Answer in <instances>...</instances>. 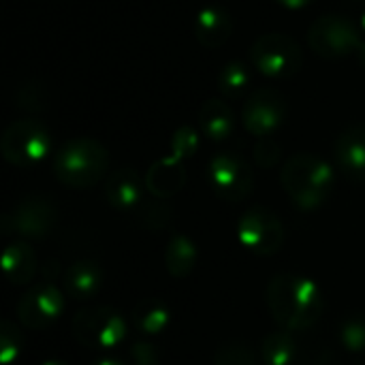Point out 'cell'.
Returning a JSON list of instances; mask_svg holds the SVG:
<instances>
[{
	"label": "cell",
	"mask_w": 365,
	"mask_h": 365,
	"mask_svg": "<svg viewBox=\"0 0 365 365\" xmlns=\"http://www.w3.org/2000/svg\"><path fill=\"white\" fill-rule=\"evenodd\" d=\"M128 365H160V355L154 344L141 340L128 349Z\"/></svg>",
	"instance_id": "cell-31"
},
{
	"label": "cell",
	"mask_w": 365,
	"mask_h": 365,
	"mask_svg": "<svg viewBox=\"0 0 365 365\" xmlns=\"http://www.w3.org/2000/svg\"><path fill=\"white\" fill-rule=\"evenodd\" d=\"M280 182L289 199L302 212H317L329 201L336 186V173L321 156L299 152L284 163Z\"/></svg>",
	"instance_id": "cell-2"
},
{
	"label": "cell",
	"mask_w": 365,
	"mask_h": 365,
	"mask_svg": "<svg viewBox=\"0 0 365 365\" xmlns=\"http://www.w3.org/2000/svg\"><path fill=\"white\" fill-rule=\"evenodd\" d=\"M364 365H365V364H364Z\"/></svg>",
	"instance_id": "cell-37"
},
{
	"label": "cell",
	"mask_w": 365,
	"mask_h": 365,
	"mask_svg": "<svg viewBox=\"0 0 365 365\" xmlns=\"http://www.w3.org/2000/svg\"><path fill=\"white\" fill-rule=\"evenodd\" d=\"M265 302L272 319L287 331L312 329L325 310V295L321 287L302 274H276L267 289Z\"/></svg>",
	"instance_id": "cell-1"
},
{
	"label": "cell",
	"mask_w": 365,
	"mask_h": 365,
	"mask_svg": "<svg viewBox=\"0 0 365 365\" xmlns=\"http://www.w3.org/2000/svg\"><path fill=\"white\" fill-rule=\"evenodd\" d=\"M361 30L365 32V9H364V13H361Z\"/></svg>",
	"instance_id": "cell-36"
},
{
	"label": "cell",
	"mask_w": 365,
	"mask_h": 365,
	"mask_svg": "<svg viewBox=\"0 0 365 365\" xmlns=\"http://www.w3.org/2000/svg\"><path fill=\"white\" fill-rule=\"evenodd\" d=\"M205 173L214 195L227 203H240L248 199L255 188L252 167L242 154H235L231 150L212 156Z\"/></svg>",
	"instance_id": "cell-7"
},
{
	"label": "cell",
	"mask_w": 365,
	"mask_h": 365,
	"mask_svg": "<svg viewBox=\"0 0 365 365\" xmlns=\"http://www.w3.org/2000/svg\"><path fill=\"white\" fill-rule=\"evenodd\" d=\"M41 365H68L66 361H62V359H47V361H43Z\"/></svg>",
	"instance_id": "cell-35"
},
{
	"label": "cell",
	"mask_w": 365,
	"mask_h": 365,
	"mask_svg": "<svg viewBox=\"0 0 365 365\" xmlns=\"http://www.w3.org/2000/svg\"><path fill=\"white\" fill-rule=\"evenodd\" d=\"M289 113V103L284 98V94L272 86H263L257 88L242 107V124L244 128L263 139L274 135L287 120Z\"/></svg>",
	"instance_id": "cell-10"
},
{
	"label": "cell",
	"mask_w": 365,
	"mask_h": 365,
	"mask_svg": "<svg viewBox=\"0 0 365 365\" xmlns=\"http://www.w3.org/2000/svg\"><path fill=\"white\" fill-rule=\"evenodd\" d=\"M51 133L49 128L34 120L21 118L11 122L0 139V150L6 163L15 167H34L51 154Z\"/></svg>",
	"instance_id": "cell-4"
},
{
	"label": "cell",
	"mask_w": 365,
	"mask_h": 365,
	"mask_svg": "<svg viewBox=\"0 0 365 365\" xmlns=\"http://www.w3.org/2000/svg\"><path fill=\"white\" fill-rule=\"evenodd\" d=\"M201 133L212 141H225L235 130V113L222 98H210L199 111Z\"/></svg>",
	"instance_id": "cell-19"
},
{
	"label": "cell",
	"mask_w": 365,
	"mask_h": 365,
	"mask_svg": "<svg viewBox=\"0 0 365 365\" xmlns=\"http://www.w3.org/2000/svg\"><path fill=\"white\" fill-rule=\"evenodd\" d=\"M357 60H359V62L364 64V68H365V41L361 43V47L357 49Z\"/></svg>",
	"instance_id": "cell-34"
},
{
	"label": "cell",
	"mask_w": 365,
	"mask_h": 365,
	"mask_svg": "<svg viewBox=\"0 0 365 365\" xmlns=\"http://www.w3.org/2000/svg\"><path fill=\"white\" fill-rule=\"evenodd\" d=\"M192 30H195V38L199 41V45L207 49H216L229 41L233 32V17L225 6L212 4L199 11Z\"/></svg>",
	"instance_id": "cell-17"
},
{
	"label": "cell",
	"mask_w": 365,
	"mask_h": 365,
	"mask_svg": "<svg viewBox=\"0 0 365 365\" xmlns=\"http://www.w3.org/2000/svg\"><path fill=\"white\" fill-rule=\"evenodd\" d=\"M15 105L28 113H38V111L47 109V105H49L47 88L38 81H24L15 90Z\"/></svg>",
	"instance_id": "cell-25"
},
{
	"label": "cell",
	"mask_w": 365,
	"mask_h": 365,
	"mask_svg": "<svg viewBox=\"0 0 365 365\" xmlns=\"http://www.w3.org/2000/svg\"><path fill=\"white\" fill-rule=\"evenodd\" d=\"M214 365H257V353L246 342H231L218 349Z\"/></svg>",
	"instance_id": "cell-27"
},
{
	"label": "cell",
	"mask_w": 365,
	"mask_h": 365,
	"mask_svg": "<svg viewBox=\"0 0 365 365\" xmlns=\"http://www.w3.org/2000/svg\"><path fill=\"white\" fill-rule=\"evenodd\" d=\"M334 156L349 180L365 182V124H353L340 133Z\"/></svg>",
	"instance_id": "cell-14"
},
{
	"label": "cell",
	"mask_w": 365,
	"mask_h": 365,
	"mask_svg": "<svg viewBox=\"0 0 365 365\" xmlns=\"http://www.w3.org/2000/svg\"><path fill=\"white\" fill-rule=\"evenodd\" d=\"M56 222V205L41 195H28L2 216V233L21 240H41L51 233Z\"/></svg>",
	"instance_id": "cell-11"
},
{
	"label": "cell",
	"mask_w": 365,
	"mask_h": 365,
	"mask_svg": "<svg viewBox=\"0 0 365 365\" xmlns=\"http://www.w3.org/2000/svg\"><path fill=\"white\" fill-rule=\"evenodd\" d=\"M92 365H124L122 361L113 359V357H103V359H96Z\"/></svg>",
	"instance_id": "cell-33"
},
{
	"label": "cell",
	"mask_w": 365,
	"mask_h": 365,
	"mask_svg": "<svg viewBox=\"0 0 365 365\" xmlns=\"http://www.w3.org/2000/svg\"><path fill=\"white\" fill-rule=\"evenodd\" d=\"M103 284H105V272L96 261L90 259L75 261L64 272V291L75 302L94 299L103 291Z\"/></svg>",
	"instance_id": "cell-15"
},
{
	"label": "cell",
	"mask_w": 365,
	"mask_h": 365,
	"mask_svg": "<svg viewBox=\"0 0 365 365\" xmlns=\"http://www.w3.org/2000/svg\"><path fill=\"white\" fill-rule=\"evenodd\" d=\"M261 365H297V342L291 331H272L261 342Z\"/></svg>",
	"instance_id": "cell-22"
},
{
	"label": "cell",
	"mask_w": 365,
	"mask_h": 365,
	"mask_svg": "<svg viewBox=\"0 0 365 365\" xmlns=\"http://www.w3.org/2000/svg\"><path fill=\"white\" fill-rule=\"evenodd\" d=\"M66 308V297L64 293L43 280L36 282L34 287H30L17 302V319L26 329H47L49 325H53Z\"/></svg>",
	"instance_id": "cell-12"
},
{
	"label": "cell",
	"mask_w": 365,
	"mask_h": 365,
	"mask_svg": "<svg viewBox=\"0 0 365 365\" xmlns=\"http://www.w3.org/2000/svg\"><path fill=\"white\" fill-rule=\"evenodd\" d=\"M133 327L141 336H160L171 325V308L156 297H148L133 308Z\"/></svg>",
	"instance_id": "cell-21"
},
{
	"label": "cell",
	"mask_w": 365,
	"mask_h": 365,
	"mask_svg": "<svg viewBox=\"0 0 365 365\" xmlns=\"http://www.w3.org/2000/svg\"><path fill=\"white\" fill-rule=\"evenodd\" d=\"M73 338L90 351H113L126 338V321L111 306L83 308L73 317Z\"/></svg>",
	"instance_id": "cell-5"
},
{
	"label": "cell",
	"mask_w": 365,
	"mask_h": 365,
	"mask_svg": "<svg viewBox=\"0 0 365 365\" xmlns=\"http://www.w3.org/2000/svg\"><path fill=\"white\" fill-rule=\"evenodd\" d=\"M252 75L255 73H252L250 64H246L242 60H233V62H229L220 71V75H218V88H220V92L227 98H237V96H242L250 88Z\"/></svg>",
	"instance_id": "cell-23"
},
{
	"label": "cell",
	"mask_w": 365,
	"mask_h": 365,
	"mask_svg": "<svg viewBox=\"0 0 365 365\" xmlns=\"http://www.w3.org/2000/svg\"><path fill=\"white\" fill-rule=\"evenodd\" d=\"M338 338H340V344L349 353L353 355L365 353V314L346 317L338 329Z\"/></svg>",
	"instance_id": "cell-24"
},
{
	"label": "cell",
	"mask_w": 365,
	"mask_h": 365,
	"mask_svg": "<svg viewBox=\"0 0 365 365\" xmlns=\"http://www.w3.org/2000/svg\"><path fill=\"white\" fill-rule=\"evenodd\" d=\"M2 267L9 284L24 287L34 280L36 274V252L26 240H11L2 252Z\"/></svg>",
	"instance_id": "cell-18"
},
{
	"label": "cell",
	"mask_w": 365,
	"mask_h": 365,
	"mask_svg": "<svg viewBox=\"0 0 365 365\" xmlns=\"http://www.w3.org/2000/svg\"><path fill=\"white\" fill-rule=\"evenodd\" d=\"M280 158H282V148H280L278 141H274L269 137L259 139V143L255 145V160H257L259 167L272 169V167H276L280 163Z\"/></svg>",
	"instance_id": "cell-29"
},
{
	"label": "cell",
	"mask_w": 365,
	"mask_h": 365,
	"mask_svg": "<svg viewBox=\"0 0 365 365\" xmlns=\"http://www.w3.org/2000/svg\"><path fill=\"white\" fill-rule=\"evenodd\" d=\"M197 261H199V248H197V244L188 235L175 233L167 242V248H165V267H167V272L173 278H178V280L188 278L195 272Z\"/></svg>",
	"instance_id": "cell-20"
},
{
	"label": "cell",
	"mask_w": 365,
	"mask_h": 365,
	"mask_svg": "<svg viewBox=\"0 0 365 365\" xmlns=\"http://www.w3.org/2000/svg\"><path fill=\"white\" fill-rule=\"evenodd\" d=\"M361 32L355 21L342 15H323L308 30V45L317 56L342 58L357 53L361 47Z\"/></svg>",
	"instance_id": "cell-9"
},
{
	"label": "cell",
	"mask_w": 365,
	"mask_h": 365,
	"mask_svg": "<svg viewBox=\"0 0 365 365\" xmlns=\"http://www.w3.org/2000/svg\"><path fill=\"white\" fill-rule=\"evenodd\" d=\"M24 349V334L13 321L0 323V364L11 365Z\"/></svg>",
	"instance_id": "cell-26"
},
{
	"label": "cell",
	"mask_w": 365,
	"mask_h": 365,
	"mask_svg": "<svg viewBox=\"0 0 365 365\" xmlns=\"http://www.w3.org/2000/svg\"><path fill=\"white\" fill-rule=\"evenodd\" d=\"M250 62L269 79H291L302 71L304 51L295 38L282 32H267L250 49Z\"/></svg>",
	"instance_id": "cell-6"
},
{
	"label": "cell",
	"mask_w": 365,
	"mask_h": 365,
	"mask_svg": "<svg viewBox=\"0 0 365 365\" xmlns=\"http://www.w3.org/2000/svg\"><path fill=\"white\" fill-rule=\"evenodd\" d=\"M278 4H282V6H287V9H304V6H308L312 0H276Z\"/></svg>",
	"instance_id": "cell-32"
},
{
	"label": "cell",
	"mask_w": 365,
	"mask_h": 365,
	"mask_svg": "<svg viewBox=\"0 0 365 365\" xmlns=\"http://www.w3.org/2000/svg\"><path fill=\"white\" fill-rule=\"evenodd\" d=\"M197 150H199V133L192 126H180L171 137V156L184 163Z\"/></svg>",
	"instance_id": "cell-28"
},
{
	"label": "cell",
	"mask_w": 365,
	"mask_h": 365,
	"mask_svg": "<svg viewBox=\"0 0 365 365\" xmlns=\"http://www.w3.org/2000/svg\"><path fill=\"white\" fill-rule=\"evenodd\" d=\"M145 190L156 199H169L178 195L186 184V167L173 156L156 160L145 173Z\"/></svg>",
	"instance_id": "cell-16"
},
{
	"label": "cell",
	"mask_w": 365,
	"mask_h": 365,
	"mask_svg": "<svg viewBox=\"0 0 365 365\" xmlns=\"http://www.w3.org/2000/svg\"><path fill=\"white\" fill-rule=\"evenodd\" d=\"M171 220V210L165 203H148L141 210V222L148 231H163Z\"/></svg>",
	"instance_id": "cell-30"
},
{
	"label": "cell",
	"mask_w": 365,
	"mask_h": 365,
	"mask_svg": "<svg viewBox=\"0 0 365 365\" xmlns=\"http://www.w3.org/2000/svg\"><path fill=\"white\" fill-rule=\"evenodd\" d=\"M109 169V152L90 137L66 141L53 156V173L60 184L83 190L96 186Z\"/></svg>",
	"instance_id": "cell-3"
},
{
	"label": "cell",
	"mask_w": 365,
	"mask_h": 365,
	"mask_svg": "<svg viewBox=\"0 0 365 365\" xmlns=\"http://www.w3.org/2000/svg\"><path fill=\"white\" fill-rule=\"evenodd\" d=\"M143 188H145V180H141V175L135 169L122 167L107 175L105 199L118 212H135L141 205Z\"/></svg>",
	"instance_id": "cell-13"
},
{
	"label": "cell",
	"mask_w": 365,
	"mask_h": 365,
	"mask_svg": "<svg viewBox=\"0 0 365 365\" xmlns=\"http://www.w3.org/2000/svg\"><path fill=\"white\" fill-rule=\"evenodd\" d=\"M237 240L248 252L257 257H272L280 252L284 244V225L274 210L255 205L240 216Z\"/></svg>",
	"instance_id": "cell-8"
}]
</instances>
